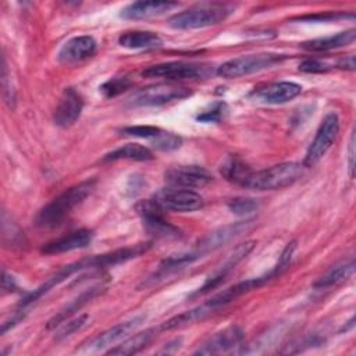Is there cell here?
<instances>
[{
    "instance_id": "obj_13",
    "label": "cell",
    "mask_w": 356,
    "mask_h": 356,
    "mask_svg": "<svg viewBox=\"0 0 356 356\" xmlns=\"http://www.w3.org/2000/svg\"><path fill=\"white\" fill-rule=\"evenodd\" d=\"M253 246H254V242H253V241H248V242H245V243H241V245L235 246V248L227 254V257L224 259L222 264L206 280V282L203 284V286H200L193 295L206 293V292H209L210 289H213V288H216L217 285H220V284L222 282V280L225 278V275H227L242 259H245V257L250 253V250L253 249Z\"/></svg>"
},
{
    "instance_id": "obj_14",
    "label": "cell",
    "mask_w": 356,
    "mask_h": 356,
    "mask_svg": "<svg viewBox=\"0 0 356 356\" xmlns=\"http://www.w3.org/2000/svg\"><path fill=\"white\" fill-rule=\"evenodd\" d=\"M143 321H145V316H138L128 321L120 323V324L100 332L95 338H92L86 343L85 348H86V350H102L104 348H108V346L120 342L125 337H128L131 332H134Z\"/></svg>"
},
{
    "instance_id": "obj_28",
    "label": "cell",
    "mask_w": 356,
    "mask_h": 356,
    "mask_svg": "<svg viewBox=\"0 0 356 356\" xmlns=\"http://www.w3.org/2000/svg\"><path fill=\"white\" fill-rule=\"evenodd\" d=\"M260 207V203L257 199L253 197H235L228 202V209L241 217L250 216L252 213L257 211Z\"/></svg>"
},
{
    "instance_id": "obj_23",
    "label": "cell",
    "mask_w": 356,
    "mask_h": 356,
    "mask_svg": "<svg viewBox=\"0 0 356 356\" xmlns=\"http://www.w3.org/2000/svg\"><path fill=\"white\" fill-rule=\"evenodd\" d=\"M156 331L157 330H146L143 332L135 334L134 337L122 341V343L115 345L114 348L108 349L106 353L107 355H115V356H125V355L138 353L149 345V342L156 335Z\"/></svg>"
},
{
    "instance_id": "obj_8",
    "label": "cell",
    "mask_w": 356,
    "mask_h": 356,
    "mask_svg": "<svg viewBox=\"0 0 356 356\" xmlns=\"http://www.w3.org/2000/svg\"><path fill=\"white\" fill-rule=\"evenodd\" d=\"M207 74L206 67L199 64H189L182 61H171L150 65L142 71V75L146 78H167L171 81L177 79H195L204 76Z\"/></svg>"
},
{
    "instance_id": "obj_11",
    "label": "cell",
    "mask_w": 356,
    "mask_h": 356,
    "mask_svg": "<svg viewBox=\"0 0 356 356\" xmlns=\"http://www.w3.org/2000/svg\"><path fill=\"white\" fill-rule=\"evenodd\" d=\"M156 200L163 209L181 213L195 211L203 206L202 196L191 189H165L156 197Z\"/></svg>"
},
{
    "instance_id": "obj_10",
    "label": "cell",
    "mask_w": 356,
    "mask_h": 356,
    "mask_svg": "<svg viewBox=\"0 0 356 356\" xmlns=\"http://www.w3.org/2000/svg\"><path fill=\"white\" fill-rule=\"evenodd\" d=\"M165 181L172 186L200 188L213 181V175L202 165H178L164 174Z\"/></svg>"
},
{
    "instance_id": "obj_21",
    "label": "cell",
    "mask_w": 356,
    "mask_h": 356,
    "mask_svg": "<svg viewBox=\"0 0 356 356\" xmlns=\"http://www.w3.org/2000/svg\"><path fill=\"white\" fill-rule=\"evenodd\" d=\"M118 43L127 49H156L161 46V39L157 33L149 31H129L118 38Z\"/></svg>"
},
{
    "instance_id": "obj_9",
    "label": "cell",
    "mask_w": 356,
    "mask_h": 356,
    "mask_svg": "<svg viewBox=\"0 0 356 356\" xmlns=\"http://www.w3.org/2000/svg\"><path fill=\"white\" fill-rule=\"evenodd\" d=\"M252 225V220H245V221H238L229 225L220 227L211 232H209L204 238H202L197 245L193 248L200 256L213 252L222 245L231 242L235 236L241 235L243 231H246Z\"/></svg>"
},
{
    "instance_id": "obj_7",
    "label": "cell",
    "mask_w": 356,
    "mask_h": 356,
    "mask_svg": "<svg viewBox=\"0 0 356 356\" xmlns=\"http://www.w3.org/2000/svg\"><path fill=\"white\" fill-rule=\"evenodd\" d=\"M136 210L140 214L145 227L150 234L161 238H177L179 235V231L164 218V209L156 199H149L138 203Z\"/></svg>"
},
{
    "instance_id": "obj_30",
    "label": "cell",
    "mask_w": 356,
    "mask_h": 356,
    "mask_svg": "<svg viewBox=\"0 0 356 356\" xmlns=\"http://www.w3.org/2000/svg\"><path fill=\"white\" fill-rule=\"evenodd\" d=\"M152 143L159 150H175L181 146L182 139L175 134L161 129V132L154 139H152Z\"/></svg>"
},
{
    "instance_id": "obj_32",
    "label": "cell",
    "mask_w": 356,
    "mask_h": 356,
    "mask_svg": "<svg viewBox=\"0 0 356 356\" xmlns=\"http://www.w3.org/2000/svg\"><path fill=\"white\" fill-rule=\"evenodd\" d=\"M1 88H3V96L7 102V104L13 108L15 104V90L13 89V85H11V78L8 75V68H7L4 56H3V61H1Z\"/></svg>"
},
{
    "instance_id": "obj_38",
    "label": "cell",
    "mask_w": 356,
    "mask_h": 356,
    "mask_svg": "<svg viewBox=\"0 0 356 356\" xmlns=\"http://www.w3.org/2000/svg\"><path fill=\"white\" fill-rule=\"evenodd\" d=\"M337 65H338V68L348 70V71H353V70H355V56H353V54H349V56L342 57V58L338 61Z\"/></svg>"
},
{
    "instance_id": "obj_22",
    "label": "cell",
    "mask_w": 356,
    "mask_h": 356,
    "mask_svg": "<svg viewBox=\"0 0 356 356\" xmlns=\"http://www.w3.org/2000/svg\"><path fill=\"white\" fill-rule=\"evenodd\" d=\"M213 312H216V310L206 302L202 306H197L195 309H191L188 312H184L178 316L171 317L170 320L164 321L157 330L159 331H170V330H174V328H178V327L186 325V324H192L195 321H199V320L204 318L206 316L211 314Z\"/></svg>"
},
{
    "instance_id": "obj_16",
    "label": "cell",
    "mask_w": 356,
    "mask_h": 356,
    "mask_svg": "<svg viewBox=\"0 0 356 356\" xmlns=\"http://www.w3.org/2000/svg\"><path fill=\"white\" fill-rule=\"evenodd\" d=\"M302 92V86L295 82H274L264 88H260L252 93V96L261 103L267 104H282Z\"/></svg>"
},
{
    "instance_id": "obj_26",
    "label": "cell",
    "mask_w": 356,
    "mask_h": 356,
    "mask_svg": "<svg viewBox=\"0 0 356 356\" xmlns=\"http://www.w3.org/2000/svg\"><path fill=\"white\" fill-rule=\"evenodd\" d=\"M353 270H355V261H353V259H349V260L332 267L324 275H321L314 282V288H328L335 284H339L343 280H348L353 274Z\"/></svg>"
},
{
    "instance_id": "obj_2",
    "label": "cell",
    "mask_w": 356,
    "mask_h": 356,
    "mask_svg": "<svg viewBox=\"0 0 356 356\" xmlns=\"http://www.w3.org/2000/svg\"><path fill=\"white\" fill-rule=\"evenodd\" d=\"M303 174L299 163H281L260 171H252L243 186L256 191H277L296 182Z\"/></svg>"
},
{
    "instance_id": "obj_12",
    "label": "cell",
    "mask_w": 356,
    "mask_h": 356,
    "mask_svg": "<svg viewBox=\"0 0 356 356\" xmlns=\"http://www.w3.org/2000/svg\"><path fill=\"white\" fill-rule=\"evenodd\" d=\"M245 338V332L238 325H231L224 328L222 331L216 332L210 337L196 352L195 355H216V353H225L236 348L242 343Z\"/></svg>"
},
{
    "instance_id": "obj_1",
    "label": "cell",
    "mask_w": 356,
    "mask_h": 356,
    "mask_svg": "<svg viewBox=\"0 0 356 356\" xmlns=\"http://www.w3.org/2000/svg\"><path fill=\"white\" fill-rule=\"evenodd\" d=\"M96 181L95 179H86L82 181L67 191H64L61 195H58L56 199H53L50 203H47L36 216L35 222L39 227L43 228H51L64 221V218L78 206L81 204L85 197L93 191Z\"/></svg>"
},
{
    "instance_id": "obj_17",
    "label": "cell",
    "mask_w": 356,
    "mask_h": 356,
    "mask_svg": "<svg viewBox=\"0 0 356 356\" xmlns=\"http://www.w3.org/2000/svg\"><path fill=\"white\" fill-rule=\"evenodd\" d=\"M96 40L92 36H75L67 40L58 50V60L64 64H72L82 61L96 51Z\"/></svg>"
},
{
    "instance_id": "obj_27",
    "label": "cell",
    "mask_w": 356,
    "mask_h": 356,
    "mask_svg": "<svg viewBox=\"0 0 356 356\" xmlns=\"http://www.w3.org/2000/svg\"><path fill=\"white\" fill-rule=\"evenodd\" d=\"M97 291H99V288H92V289H89L88 292L82 293L79 298H76L71 305H68V306H67L65 309H63L58 314H56L53 318L49 320V323H47V330L56 328L57 325H60L61 323H64L72 313L78 312L88 300H90V299L97 293Z\"/></svg>"
},
{
    "instance_id": "obj_24",
    "label": "cell",
    "mask_w": 356,
    "mask_h": 356,
    "mask_svg": "<svg viewBox=\"0 0 356 356\" xmlns=\"http://www.w3.org/2000/svg\"><path fill=\"white\" fill-rule=\"evenodd\" d=\"M153 153L150 149L138 145V143H128L122 147H118L104 156V161H115V160H135V161H146L152 160Z\"/></svg>"
},
{
    "instance_id": "obj_18",
    "label": "cell",
    "mask_w": 356,
    "mask_h": 356,
    "mask_svg": "<svg viewBox=\"0 0 356 356\" xmlns=\"http://www.w3.org/2000/svg\"><path fill=\"white\" fill-rule=\"evenodd\" d=\"M92 238H93V232L90 229L82 228L46 243L42 248V252L46 254H56V253L71 252L75 249H82L92 242Z\"/></svg>"
},
{
    "instance_id": "obj_39",
    "label": "cell",
    "mask_w": 356,
    "mask_h": 356,
    "mask_svg": "<svg viewBox=\"0 0 356 356\" xmlns=\"http://www.w3.org/2000/svg\"><path fill=\"white\" fill-rule=\"evenodd\" d=\"M15 288H17V285H15V282H14V278L13 277H10L6 271H3V278H1V289L6 292V291H8V292H11V291H15Z\"/></svg>"
},
{
    "instance_id": "obj_19",
    "label": "cell",
    "mask_w": 356,
    "mask_h": 356,
    "mask_svg": "<svg viewBox=\"0 0 356 356\" xmlns=\"http://www.w3.org/2000/svg\"><path fill=\"white\" fill-rule=\"evenodd\" d=\"M175 7H178V3L172 1H135L122 8L121 17L125 19H143L161 15Z\"/></svg>"
},
{
    "instance_id": "obj_37",
    "label": "cell",
    "mask_w": 356,
    "mask_h": 356,
    "mask_svg": "<svg viewBox=\"0 0 356 356\" xmlns=\"http://www.w3.org/2000/svg\"><path fill=\"white\" fill-rule=\"evenodd\" d=\"M353 171H355V129L350 134L349 146H348V172L350 178L353 177Z\"/></svg>"
},
{
    "instance_id": "obj_34",
    "label": "cell",
    "mask_w": 356,
    "mask_h": 356,
    "mask_svg": "<svg viewBox=\"0 0 356 356\" xmlns=\"http://www.w3.org/2000/svg\"><path fill=\"white\" fill-rule=\"evenodd\" d=\"M86 318H88V316L83 314V316H79V317H76V318H74L71 321H67L60 328V331L57 334V339H64V338L70 337L71 334H74L75 331H78L79 328H82L85 325V323H86Z\"/></svg>"
},
{
    "instance_id": "obj_4",
    "label": "cell",
    "mask_w": 356,
    "mask_h": 356,
    "mask_svg": "<svg viewBox=\"0 0 356 356\" xmlns=\"http://www.w3.org/2000/svg\"><path fill=\"white\" fill-rule=\"evenodd\" d=\"M285 57L281 54L273 53H259V54H246L231 58L222 63L217 68V74L222 78H239L253 72H259L261 70L270 68L271 65L280 63Z\"/></svg>"
},
{
    "instance_id": "obj_20",
    "label": "cell",
    "mask_w": 356,
    "mask_h": 356,
    "mask_svg": "<svg viewBox=\"0 0 356 356\" xmlns=\"http://www.w3.org/2000/svg\"><path fill=\"white\" fill-rule=\"evenodd\" d=\"M355 39H356V31L349 29V31H343L337 35L327 36V38H318V39L303 42L302 47L309 51H328V50L348 46Z\"/></svg>"
},
{
    "instance_id": "obj_29",
    "label": "cell",
    "mask_w": 356,
    "mask_h": 356,
    "mask_svg": "<svg viewBox=\"0 0 356 356\" xmlns=\"http://www.w3.org/2000/svg\"><path fill=\"white\" fill-rule=\"evenodd\" d=\"M132 85L131 79L128 76H114L108 81H106L99 89L103 93L104 97H114L129 89Z\"/></svg>"
},
{
    "instance_id": "obj_15",
    "label": "cell",
    "mask_w": 356,
    "mask_h": 356,
    "mask_svg": "<svg viewBox=\"0 0 356 356\" xmlns=\"http://www.w3.org/2000/svg\"><path fill=\"white\" fill-rule=\"evenodd\" d=\"M83 108V99L74 88L64 89L58 104L54 110V122L58 127H71L81 115Z\"/></svg>"
},
{
    "instance_id": "obj_25",
    "label": "cell",
    "mask_w": 356,
    "mask_h": 356,
    "mask_svg": "<svg viewBox=\"0 0 356 356\" xmlns=\"http://www.w3.org/2000/svg\"><path fill=\"white\" fill-rule=\"evenodd\" d=\"M221 174L231 182L243 186L248 177L252 174L250 167L238 156H229L221 165Z\"/></svg>"
},
{
    "instance_id": "obj_35",
    "label": "cell",
    "mask_w": 356,
    "mask_h": 356,
    "mask_svg": "<svg viewBox=\"0 0 356 356\" xmlns=\"http://www.w3.org/2000/svg\"><path fill=\"white\" fill-rule=\"evenodd\" d=\"M295 249H296V241H291V242L285 246V249L282 250L277 266L273 268L278 275L289 266V263H291V260H292V256H293V253H295Z\"/></svg>"
},
{
    "instance_id": "obj_3",
    "label": "cell",
    "mask_w": 356,
    "mask_h": 356,
    "mask_svg": "<svg viewBox=\"0 0 356 356\" xmlns=\"http://www.w3.org/2000/svg\"><path fill=\"white\" fill-rule=\"evenodd\" d=\"M234 6L213 3L188 8L172 15L168 19V25L175 29H199L222 22L232 11Z\"/></svg>"
},
{
    "instance_id": "obj_31",
    "label": "cell",
    "mask_w": 356,
    "mask_h": 356,
    "mask_svg": "<svg viewBox=\"0 0 356 356\" xmlns=\"http://www.w3.org/2000/svg\"><path fill=\"white\" fill-rule=\"evenodd\" d=\"M161 132L160 128L152 127V125H135V127H125L121 129V134L128 136H136L143 139H154Z\"/></svg>"
},
{
    "instance_id": "obj_5",
    "label": "cell",
    "mask_w": 356,
    "mask_h": 356,
    "mask_svg": "<svg viewBox=\"0 0 356 356\" xmlns=\"http://www.w3.org/2000/svg\"><path fill=\"white\" fill-rule=\"evenodd\" d=\"M339 132V118L337 113H328L323 122L320 124L314 139L312 140L305 160L303 167H314L332 146L337 135Z\"/></svg>"
},
{
    "instance_id": "obj_36",
    "label": "cell",
    "mask_w": 356,
    "mask_h": 356,
    "mask_svg": "<svg viewBox=\"0 0 356 356\" xmlns=\"http://www.w3.org/2000/svg\"><path fill=\"white\" fill-rule=\"evenodd\" d=\"M299 70L302 72H307V74H323V72L330 71V65L317 58H309V60H305L299 65Z\"/></svg>"
},
{
    "instance_id": "obj_33",
    "label": "cell",
    "mask_w": 356,
    "mask_h": 356,
    "mask_svg": "<svg viewBox=\"0 0 356 356\" xmlns=\"http://www.w3.org/2000/svg\"><path fill=\"white\" fill-rule=\"evenodd\" d=\"M225 111H227V104L222 102H218V103H214L211 108L200 113L196 117V120L202 122H218L224 117Z\"/></svg>"
},
{
    "instance_id": "obj_6",
    "label": "cell",
    "mask_w": 356,
    "mask_h": 356,
    "mask_svg": "<svg viewBox=\"0 0 356 356\" xmlns=\"http://www.w3.org/2000/svg\"><path fill=\"white\" fill-rule=\"evenodd\" d=\"M191 95V90L181 85L174 83H159L147 88H142L136 90L129 103L138 107H147V106H161L170 103L172 100H181Z\"/></svg>"
}]
</instances>
